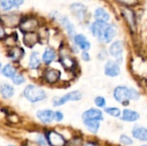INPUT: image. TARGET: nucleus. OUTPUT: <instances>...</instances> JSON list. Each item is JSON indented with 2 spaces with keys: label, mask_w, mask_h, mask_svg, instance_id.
I'll use <instances>...</instances> for the list:
<instances>
[{
  "label": "nucleus",
  "mask_w": 147,
  "mask_h": 146,
  "mask_svg": "<svg viewBox=\"0 0 147 146\" xmlns=\"http://www.w3.org/2000/svg\"><path fill=\"white\" fill-rule=\"evenodd\" d=\"M24 97L30 102L35 103L47 99L46 91L35 84H28L23 89Z\"/></svg>",
  "instance_id": "1"
},
{
  "label": "nucleus",
  "mask_w": 147,
  "mask_h": 146,
  "mask_svg": "<svg viewBox=\"0 0 147 146\" xmlns=\"http://www.w3.org/2000/svg\"><path fill=\"white\" fill-rule=\"evenodd\" d=\"M83 97L82 93L79 90L71 91L61 97H54L53 99V107H60L65 105L68 102H78L80 101Z\"/></svg>",
  "instance_id": "2"
},
{
  "label": "nucleus",
  "mask_w": 147,
  "mask_h": 146,
  "mask_svg": "<svg viewBox=\"0 0 147 146\" xmlns=\"http://www.w3.org/2000/svg\"><path fill=\"white\" fill-rule=\"evenodd\" d=\"M46 139L49 146H65L66 145L65 138L55 130H47L45 133Z\"/></svg>",
  "instance_id": "3"
},
{
  "label": "nucleus",
  "mask_w": 147,
  "mask_h": 146,
  "mask_svg": "<svg viewBox=\"0 0 147 146\" xmlns=\"http://www.w3.org/2000/svg\"><path fill=\"white\" fill-rule=\"evenodd\" d=\"M131 91L132 88L127 86H117L114 89V98L120 103L127 105L131 100Z\"/></svg>",
  "instance_id": "4"
},
{
  "label": "nucleus",
  "mask_w": 147,
  "mask_h": 146,
  "mask_svg": "<svg viewBox=\"0 0 147 146\" xmlns=\"http://www.w3.org/2000/svg\"><path fill=\"white\" fill-rule=\"evenodd\" d=\"M60 77H61L60 71H59L57 69L50 68V67L46 68L42 73V78H43L44 82L50 85L56 84L59 81Z\"/></svg>",
  "instance_id": "5"
},
{
  "label": "nucleus",
  "mask_w": 147,
  "mask_h": 146,
  "mask_svg": "<svg viewBox=\"0 0 147 146\" xmlns=\"http://www.w3.org/2000/svg\"><path fill=\"white\" fill-rule=\"evenodd\" d=\"M39 27V22L36 18L34 17H27V18H22L19 28L20 30L26 34V33H32L35 32V30Z\"/></svg>",
  "instance_id": "6"
},
{
  "label": "nucleus",
  "mask_w": 147,
  "mask_h": 146,
  "mask_svg": "<svg viewBox=\"0 0 147 146\" xmlns=\"http://www.w3.org/2000/svg\"><path fill=\"white\" fill-rule=\"evenodd\" d=\"M124 51V45L121 40L113 42L109 47V53L115 59V62L119 65L122 61V53Z\"/></svg>",
  "instance_id": "7"
},
{
  "label": "nucleus",
  "mask_w": 147,
  "mask_h": 146,
  "mask_svg": "<svg viewBox=\"0 0 147 146\" xmlns=\"http://www.w3.org/2000/svg\"><path fill=\"white\" fill-rule=\"evenodd\" d=\"M121 73L120 65L115 60H109L104 65V74L109 77H115Z\"/></svg>",
  "instance_id": "8"
},
{
  "label": "nucleus",
  "mask_w": 147,
  "mask_h": 146,
  "mask_svg": "<svg viewBox=\"0 0 147 146\" xmlns=\"http://www.w3.org/2000/svg\"><path fill=\"white\" fill-rule=\"evenodd\" d=\"M71 13L79 20V21H84L87 15V7L80 3H72L70 6Z\"/></svg>",
  "instance_id": "9"
},
{
  "label": "nucleus",
  "mask_w": 147,
  "mask_h": 146,
  "mask_svg": "<svg viewBox=\"0 0 147 146\" xmlns=\"http://www.w3.org/2000/svg\"><path fill=\"white\" fill-rule=\"evenodd\" d=\"M121 11L122 16L124 17L128 26L132 29H134L136 27V16H135L134 11L132 9L127 8V7H121Z\"/></svg>",
  "instance_id": "10"
},
{
  "label": "nucleus",
  "mask_w": 147,
  "mask_h": 146,
  "mask_svg": "<svg viewBox=\"0 0 147 146\" xmlns=\"http://www.w3.org/2000/svg\"><path fill=\"white\" fill-rule=\"evenodd\" d=\"M83 120H103V114L102 112L100 109L97 108H90L86 111H84L82 114Z\"/></svg>",
  "instance_id": "11"
},
{
  "label": "nucleus",
  "mask_w": 147,
  "mask_h": 146,
  "mask_svg": "<svg viewBox=\"0 0 147 146\" xmlns=\"http://www.w3.org/2000/svg\"><path fill=\"white\" fill-rule=\"evenodd\" d=\"M36 117L43 124H50L54 120V112L51 109H41L36 112Z\"/></svg>",
  "instance_id": "12"
},
{
  "label": "nucleus",
  "mask_w": 147,
  "mask_h": 146,
  "mask_svg": "<svg viewBox=\"0 0 147 146\" xmlns=\"http://www.w3.org/2000/svg\"><path fill=\"white\" fill-rule=\"evenodd\" d=\"M108 23L105 22H96L95 21L91 25H90V32L92 35L96 38L98 39L99 41H101L103 32L107 27Z\"/></svg>",
  "instance_id": "13"
},
{
  "label": "nucleus",
  "mask_w": 147,
  "mask_h": 146,
  "mask_svg": "<svg viewBox=\"0 0 147 146\" xmlns=\"http://www.w3.org/2000/svg\"><path fill=\"white\" fill-rule=\"evenodd\" d=\"M116 34H117V28H116V26L115 24H109L108 23V25H107L104 32H103L101 42L110 43L113 40V39L116 36Z\"/></svg>",
  "instance_id": "14"
},
{
  "label": "nucleus",
  "mask_w": 147,
  "mask_h": 146,
  "mask_svg": "<svg viewBox=\"0 0 147 146\" xmlns=\"http://www.w3.org/2000/svg\"><path fill=\"white\" fill-rule=\"evenodd\" d=\"M73 41L78 48L81 49L83 52L86 51L88 52L90 49V42L87 40L86 36L83 34H78L73 37Z\"/></svg>",
  "instance_id": "15"
},
{
  "label": "nucleus",
  "mask_w": 147,
  "mask_h": 146,
  "mask_svg": "<svg viewBox=\"0 0 147 146\" xmlns=\"http://www.w3.org/2000/svg\"><path fill=\"white\" fill-rule=\"evenodd\" d=\"M7 57L13 62L15 63H17L19 62L23 55H24V51L22 47L20 46H12V47H9L7 51Z\"/></svg>",
  "instance_id": "16"
},
{
  "label": "nucleus",
  "mask_w": 147,
  "mask_h": 146,
  "mask_svg": "<svg viewBox=\"0 0 147 146\" xmlns=\"http://www.w3.org/2000/svg\"><path fill=\"white\" fill-rule=\"evenodd\" d=\"M21 20H22L21 16L16 14H9V15H4L1 16L2 23L10 28L19 25Z\"/></svg>",
  "instance_id": "17"
},
{
  "label": "nucleus",
  "mask_w": 147,
  "mask_h": 146,
  "mask_svg": "<svg viewBox=\"0 0 147 146\" xmlns=\"http://www.w3.org/2000/svg\"><path fill=\"white\" fill-rule=\"evenodd\" d=\"M59 62L61 65L66 70H73L76 65V61L73 58H71L68 53H62L59 54Z\"/></svg>",
  "instance_id": "18"
},
{
  "label": "nucleus",
  "mask_w": 147,
  "mask_h": 146,
  "mask_svg": "<svg viewBox=\"0 0 147 146\" xmlns=\"http://www.w3.org/2000/svg\"><path fill=\"white\" fill-rule=\"evenodd\" d=\"M23 43L26 46L32 48L34 47L40 40L39 39V35L37 33L35 32H32V33H26L23 35Z\"/></svg>",
  "instance_id": "19"
},
{
  "label": "nucleus",
  "mask_w": 147,
  "mask_h": 146,
  "mask_svg": "<svg viewBox=\"0 0 147 146\" xmlns=\"http://www.w3.org/2000/svg\"><path fill=\"white\" fill-rule=\"evenodd\" d=\"M56 51L53 47H47L42 53L41 56V61L46 65H50L56 59Z\"/></svg>",
  "instance_id": "20"
},
{
  "label": "nucleus",
  "mask_w": 147,
  "mask_h": 146,
  "mask_svg": "<svg viewBox=\"0 0 147 146\" xmlns=\"http://www.w3.org/2000/svg\"><path fill=\"white\" fill-rule=\"evenodd\" d=\"M94 18L96 22L108 23V22L110 20V15L104 8L98 7L94 12Z\"/></svg>",
  "instance_id": "21"
},
{
  "label": "nucleus",
  "mask_w": 147,
  "mask_h": 146,
  "mask_svg": "<svg viewBox=\"0 0 147 146\" xmlns=\"http://www.w3.org/2000/svg\"><path fill=\"white\" fill-rule=\"evenodd\" d=\"M140 118V115L137 111L128 109V108L124 109L122 112V115H121V120L127 122H135L139 120Z\"/></svg>",
  "instance_id": "22"
},
{
  "label": "nucleus",
  "mask_w": 147,
  "mask_h": 146,
  "mask_svg": "<svg viewBox=\"0 0 147 146\" xmlns=\"http://www.w3.org/2000/svg\"><path fill=\"white\" fill-rule=\"evenodd\" d=\"M41 66V59L40 57V53L38 52H33L30 54L29 61H28V67L32 71H36L40 69Z\"/></svg>",
  "instance_id": "23"
},
{
  "label": "nucleus",
  "mask_w": 147,
  "mask_h": 146,
  "mask_svg": "<svg viewBox=\"0 0 147 146\" xmlns=\"http://www.w3.org/2000/svg\"><path fill=\"white\" fill-rule=\"evenodd\" d=\"M15 94V89L8 83H2L0 84V95L3 99H10Z\"/></svg>",
  "instance_id": "24"
},
{
  "label": "nucleus",
  "mask_w": 147,
  "mask_h": 146,
  "mask_svg": "<svg viewBox=\"0 0 147 146\" xmlns=\"http://www.w3.org/2000/svg\"><path fill=\"white\" fill-rule=\"evenodd\" d=\"M59 22L64 27V28L65 29V31L67 32L68 35L73 39V37L76 35V29H75L74 25L71 23V22L66 16H61L59 18Z\"/></svg>",
  "instance_id": "25"
},
{
  "label": "nucleus",
  "mask_w": 147,
  "mask_h": 146,
  "mask_svg": "<svg viewBox=\"0 0 147 146\" xmlns=\"http://www.w3.org/2000/svg\"><path fill=\"white\" fill-rule=\"evenodd\" d=\"M132 135L137 140L147 142V128L144 126H135L132 131Z\"/></svg>",
  "instance_id": "26"
},
{
  "label": "nucleus",
  "mask_w": 147,
  "mask_h": 146,
  "mask_svg": "<svg viewBox=\"0 0 147 146\" xmlns=\"http://www.w3.org/2000/svg\"><path fill=\"white\" fill-rule=\"evenodd\" d=\"M1 73L3 75V77L12 79L15 77V75L17 73V69L12 64H7L2 68Z\"/></svg>",
  "instance_id": "27"
},
{
  "label": "nucleus",
  "mask_w": 147,
  "mask_h": 146,
  "mask_svg": "<svg viewBox=\"0 0 147 146\" xmlns=\"http://www.w3.org/2000/svg\"><path fill=\"white\" fill-rule=\"evenodd\" d=\"M84 126L91 133H96L100 128V121L97 120H84Z\"/></svg>",
  "instance_id": "28"
},
{
  "label": "nucleus",
  "mask_w": 147,
  "mask_h": 146,
  "mask_svg": "<svg viewBox=\"0 0 147 146\" xmlns=\"http://www.w3.org/2000/svg\"><path fill=\"white\" fill-rule=\"evenodd\" d=\"M104 111H105L106 114H109L110 116L115 117V118H119V117H121V111L118 108H115V107L105 108Z\"/></svg>",
  "instance_id": "29"
},
{
  "label": "nucleus",
  "mask_w": 147,
  "mask_h": 146,
  "mask_svg": "<svg viewBox=\"0 0 147 146\" xmlns=\"http://www.w3.org/2000/svg\"><path fill=\"white\" fill-rule=\"evenodd\" d=\"M11 81H12L14 85H21V84H22V83H24L26 82V78H25V77L23 76L22 73H18L17 72L15 75V77L11 79Z\"/></svg>",
  "instance_id": "30"
},
{
  "label": "nucleus",
  "mask_w": 147,
  "mask_h": 146,
  "mask_svg": "<svg viewBox=\"0 0 147 146\" xmlns=\"http://www.w3.org/2000/svg\"><path fill=\"white\" fill-rule=\"evenodd\" d=\"M14 7L13 0H0V8L3 10H9Z\"/></svg>",
  "instance_id": "31"
},
{
  "label": "nucleus",
  "mask_w": 147,
  "mask_h": 146,
  "mask_svg": "<svg viewBox=\"0 0 147 146\" xmlns=\"http://www.w3.org/2000/svg\"><path fill=\"white\" fill-rule=\"evenodd\" d=\"M123 7L130 8L132 6H135L139 3V0H115Z\"/></svg>",
  "instance_id": "32"
},
{
  "label": "nucleus",
  "mask_w": 147,
  "mask_h": 146,
  "mask_svg": "<svg viewBox=\"0 0 147 146\" xmlns=\"http://www.w3.org/2000/svg\"><path fill=\"white\" fill-rule=\"evenodd\" d=\"M4 40H5V44L8 46L12 47V46H15V43L17 40V36H16V34H15V36H14V34H11L9 36L5 37Z\"/></svg>",
  "instance_id": "33"
},
{
  "label": "nucleus",
  "mask_w": 147,
  "mask_h": 146,
  "mask_svg": "<svg viewBox=\"0 0 147 146\" xmlns=\"http://www.w3.org/2000/svg\"><path fill=\"white\" fill-rule=\"evenodd\" d=\"M120 142H121L122 145H127V146L132 145L134 144L133 139H132L129 136L125 135V134L121 135V137H120Z\"/></svg>",
  "instance_id": "34"
},
{
  "label": "nucleus",
  "mask_w": 147,
  "mask_h": 146,
  "mask_svg": "<svg viewBox=\"0 0 147 146\" xmlns=\"http://www.w3.org/2000/svg\"><path fill=\"white\" fill-rule=\"evenodd\" d=\"M94 102L97 108H105L106 106V100L103 96H96L94 100Z\"/></svg>",
  "instance_id": "35"
},
{
  "label": "nucleus",
  "mask_w": 147,
  "mask_h": 146,
  "mask_svg": "<svg viewBox=\"0 0 147 146\" xmlns=\"http://www.w3.org/2000/svg\"><path fill=\"white\" fill-rule=\"evenodd\" d=\"M66 144L68 145V146H81L82 145V139L80 137H73Z\"/></svg>",
  "instance_id": "36"
},
{
  "label": "nucleus",
  "mask_w": 147,
  "mask_h": 146,
  "mask_svg": "<svg viewBox=\"0 0 147 146\" xmlns=\"http://www.w3.org/2000/svg\"><path fill=\"white\" fill-rule=\"evenodd\" d=\"M36 144H37V145L38 146H49V145L47 144V139H46L45 135H42V134H39V135L37 136Z\"/></svg>",
  "instance_id": "37"
},
{
  "label": "nucleus",
  "mask_w": 147,
  "mask_h": 146,
  "mask_svg": "<svg viewBox=\"0 0 147 146\" xmlns=\"http://www.w3.org/2000/svg\"><path fill=\"white\" fill-rule=\"evenodd\" d=\"M7 119L10 123H13V124H16V123L20 122V118L16 114H11L8 115Z\"/></svg>",
  "instance_id": "38"
},
{
  "label": "nucleus",
  "mask_w": 147,
  "mask_h": 146,
  "mask_svg": "<svg viewBox=\"0 0 147 146\" xmlns=\"http://www.w3.org/2000/svg\"><path fill=\"white\" fill-rule=\"evenodd\" d=\"M64 119V114L60 111H56L54 112V120L57 122L62 121Z\"/></svg>",
  "instance_id": "39"
},
{
  "label": "nucleus",
  "mask_w": 147,
  "mask_h": 146,
  "mask_svg": "<svg viewBox=\"0 0 147 146\" xmlns=\"http://www.w3.org/2000/svg\"><path fill=\"white\" fill-rule=\"evenodd\" d=\"M38 35H39L40 40H47L48 37H49V32L47 29H42L40 34H38Z\"/></svg>",
  "instance_id": "40"
},
{
  "label": "nucleus",
  "mask_w": 147,
  "mask_h": 146,
  "mask_svg": "<svg viewBox=\"0 0 147 146\" xmlns=\"http://www.w3.org/2000/svg\"><path fill=\"white\" fill-rule=\"evenodd\" d=\"M140 93L134 89H132V91H131V100H134V101H137L140 99Z\"/></svg>",
  "instance_id": "41"
},
{
  "label": "nucleus",
  "mask_w": 147,
  "mask_h": 146,
  "mask_svg": "<svg viewBox=\"0 0 147 146\" xmlns=\"http://www.w3.org/2000/svg\"><path fill=\"white\" fill-rule=\"evenodd\" d=\"M81 59H82L84 61L88 62V61H90V54H89V52H88L84 51V52H82V54H81Z\"/></svg>",
  "instance_id": "42"
},
{
  "label": "nucleus",
  "mask_w": 147,
  "mask_h": 146,
  "mask_svg": "<svg viewBox=\"0 0 147 146\" xmlns=\"http://www.w3.org/2000/svg\"><path fill=\"white\" fill-rule=\"evenodd\" d=\"M6 37V34H5V30L3 28L2 24H0V40H3Z\"/></svg>",
  "instance_id": "43"
},
{
  "label": "nucleus",
  "mask_w": 147,
  "mask_h": 146,
  "mask_svg": "<svg viewBox=\"0 0 147 146\" xmlns=\"http://www.w3.org/2000/svg\"><path fill=\"white\" fill-rule=\"evenodd\" d=\"M24 1L25 0H13V4H14L15 7L18 8L24 3Z\"/></svg>",
  "instance_id": "44"
},
{
  "label": "nucleus",
  "mask_w": 147,
  "mask_h": 146,
  "mask_svg": "<svg viewBox=\"0 0 147 146\" xmlns=\"http://www.w3.org/2000/svg\"><path fill=\"white\" fill-rule=\"evenodd\" d=\"M83 146H99L96 142H93V141H88L86 142Z\"/></svg>",
  "instance_id": "45"
},
{
  "label": "nucleus",
  "mask_w": 147,
  "mask_h": 146,
  "mask_svg": "<svg viewBox=\"0 0 147 146\" xmlns=\"http://www.w3.org/2000/svg\"><path fill=\"white\" fill-rule=\"evenodd\" d=\"M2 68H3V67H2V63L0 62V73H1V71H2Z\"/></svg>",
  "instance_id": "46"
},
{
  "label": "nucleus",
  "mask_w": 147,
  "mask_h": 146,
  "mask_svg": "<svg viewBox=\"0 0 147 146\" xmlns=\"http://www.w3.org/2000/svg\"><path fill=\"white\" fill-rule=\"evenodd\" d=\"M7 146H16V145H9Z\"/></svg>",
  "instance_id": "47"
},
{
  "label": "nucleus",
  "mask_w": 147,
  "mask_h": 146,
  "mask_svg": "<svg viewBox=\"0 0 147 146\" xmlns=\"http://www.w3.org/2000/svg\"><path fill=\"white\" fill-rule=\"evenodd\" d=\"M141 146H147V145H141Z\"/></svg>",
  "instance_id": "48"
}]
</instances>
